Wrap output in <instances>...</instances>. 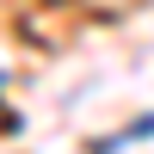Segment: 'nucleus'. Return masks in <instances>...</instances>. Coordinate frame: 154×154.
<instances>
[{"mask_svg":"<svg viewBox=\"0 0 154 154\" xmlns=\"http://www.w3.org/2000/svg\"><path fill=\"white\" fill-rule=\"evenodd\" d=\"M142 136H154V117H142V123H130V142H142Z\"/></svg>","mask_w":154,"mask_h":154,"instance_id":"nucleus-1","label":"nucleus"}]
</instances>
